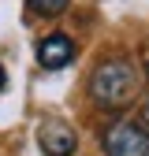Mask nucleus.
Wrapping results in <instances>:
<instances>
[{"label": "nucleus", "mask_w": 149, "mask_h": 156, "mask_svg": "<svg viewBox=\"0 0 149 156\" xmlns=\"http://www.w3.org/2000/svg\"><path fill=\"white\" fill-rule=\"evenodd\" d=\"M86 89H89L97 108L119 112L138 97V71H134V63L127 56H108V60H97Z\"/></svg>", "instance_id": "f257e3e1"}, {"label": "nucleus", "mask_w": 149, "mask_h": 156, "mask_svg": "<svg viewBox=\"0 0 149 156\" xmlns=\"http://www.w3.org/2000/svg\"><path fill=\"white\" fill-rule=\"evenodd\" d=\"M101 145L108 156H149V130L134 119H119L104 130Z\"/></svg>", "instance_id": "f03ea898"}, {"label": "nucleus", "mask_w": 149, "mask_h": 156, "mask_svg": "<svg viewBox=\"0 0 149 156\" xmlns=\"http://www.w3.org/2000/svg\"><path fill=\"white\" fill-rule=\"evenodd\" d=\"M37 145H41L45 156H74L78 138H74V130L64 119H45L37 126Z\"/></svg>", "instance_id": "7ed1b4c3"}, {"label": "nucleus", "mask_w": 149, "mask_h": 156, "mask_svg": "<svg viewBox=\"0 0 149 156\" xmlns=\"http://www.w3.org/2000/svg\"><path fill=\"white\" fill-rule=\"evenodd\" d=\"M34 52H37V63H41L45 71H60V67H67L74 60V41L67 34H49V37L37 41Z\"/></svg>", "instance_id": "20e7f679"}, {"label": "nucleus", "mask_w": 149, "mask_h": 156, "mask_svg": "<svg viewBox=\"0 0 149 156\" xmlns=\"http://www.w3.org/2000/svg\"><path fill=\"white\" fill-rule=\"evenodd\" d=\"M71 0H26V8L34 15H41V19H56V15H64L67 11Z\"/></svg>", "instance_id": "39448f33"}, {"label": "nucleus", "mask_w": 149, "mask_h": 156, "mask_svg": "<svg viewBox=\"0 0 149 156\" xmlns=\"http://www.w3.org/2000/svg\"><path fill=\"white\" fill-rule=\"evenodd\" d=\"M142 126L149 130V101H145V108H142Z\"/></svg>", "instance_id": "423d86ee"}, {"label": "nucleus", "mask_w": 149, "mask_h": 156, "mask_svg": "<svg viewBox=\"0 0 149 156\" xmlns=\"http://www.w3.org/2000/svg\"><path fill=\"white\" fill-rule=\"evenodd\" d=\"M8 86V74H4V67H0V89H4Z\"/></svg>", "instance_id": "0eeeda50"}, {"label": "nucleus", "mask_w": 149, "mask_h": 156, "mask_svg": "<svg viewBox=\"0 0 149 156\" xmlns=\"http://www.w3.org/2000/svg\"><path fill=\"white\" fill-rule=\"evenodd\" d=\"M145 78H149V60H145Z\"/></svg>", "instance_id": "6e6552de"}]
</instances>
